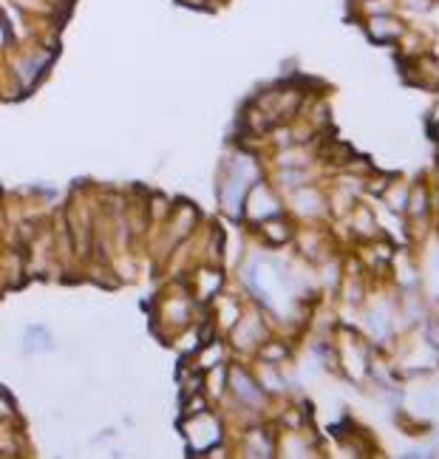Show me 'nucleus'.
I'll return each instance as SVG.
<instances>
[{"instance_id": "nucleus-1", "label": "nucleus", "mask_w": 439, "mask_h": 459, "mask_svg": "<svg viewBox=\"0 0 439 459\" xmlns=\"http://www.w3.org/2000/svg\"><path fill=\"white\" fill-rule=\"evenodd\" d=\"M366 34L377 45L400 43L408 34V23L403 17H397L394 11H389V14H369L366 17Z\"/></svg>"}, {"instance_id": "nucleus-2", "label": "nucleus", "mask_w": 439, "mask_h": 459, "mask_svg": "<svg viewBox=\"0 0 439 459\" xmlns=\"http://www.w3.org/2000/svg\"><path fill=\"white\" fill-rule=\"evenodd\" d=\"M406 213H408L411 219H426V216L431 213V190H428V185L417 182V185L411 188V193H408V205H406Z\"/></svg>"}, {"instance_id": "nucleus-3", "label": "nucleus", "mask_w": 439, "mask_h": 459, "mask_svg": "<svg viewBox=\"0 0 439 459\" xmlns=\"http://www.w3.org/2000/svg\"><path fill=\"white\" fill-rule=\"evenodd\" d=\"M394 0H366V14H389L394 11Z\"/></svg>"}, {"instance_id": "nucleus-4", "label": "nucleus", "mask_w": 439, "mask_h": 459, "mask_svg": "<svg viewBox=\"0 0 439 459\" xmlns=\"http://www.w3.org/2000/svg\"><path fill=\"white\" fill-rule=\"evenodd\" d=\"M400 6L406 11H417V14H428L434 9V0H400Z\"/></svg>"}]
</instances>
